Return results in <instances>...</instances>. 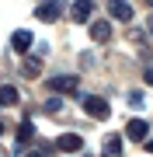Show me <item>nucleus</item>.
Returning <instances> with one entry per match:
<instances>
[{
  "label": "nucleus",
  "mask_w": 153,
  "mask_h": 157,
  "mask_svg": "<svg viewBox=\"0 0 153 157\" xmlns=\"http://www.w3.org/2000/svg\"><path fill=\"white\" fill-rule=\"evenodd\" d=\"M84 108H87V115H91V119H101V122L111 115L108 101H104V98H97V94H87V98H84Z\"/></svg>",
  "instance_id": "1"
},
{
  "label": "nucleus",
  "mask_w": 153,
  "mask_h": 157,
  "mask_svg": "<svg viewBox=\"0 0 153 157\" xmlns=\"http://www.w3.org/2000/svg\"><path fill=\"white\" fill-rule=\"evenodd\" d=\"M63 14V0H42L38 7H35V17L38 21H56Z\"/></svg>",
  "instance_id": "2"
},
{
  "label": "nucleus",
  "mask_w": 153,
  "mask_h": 157,
  "mask_svg": "<svg viewBox=\"0 0 153 157\" xmlns=\"http://www.w3.org/2000/svg\"><path fill=\"white\" fill-rule=\"evenodd\" d=\"M91 14H94V4H91V0H77V4L70 7V17H73L77 25H91Z\"/></svg>",
  "instance_id": "3"
},
{
  "label": "nucleus",
  "mask_w": 153,
  "mask_h": 157,
  "mask_svg": "<svg viewBox=\"0 0 153 157\" xmlns=\"http://www.w3.org/2000/svg\"><path fill=\"white\" fill-rule=\"evenodd\" d=\"M108 14L115 21H132V4L129 0H108Z\"/></svg>",
  "instance_id": "4"
},
{
  "label": "nucleus",
  "mask_w": 153,
  "mask_h": 157,
  "mask_svg": "<svg viewBox=\"0 0 153 157\" xmlns=\"http://www.w3.org/2000/svg\"><path fill=\"white\" fill-rule=\"evenodd\" d=\"M56 147H59L63 154H80V150H84V136H77V133H63Z\"/></svg>",
  "instance_id": "5"
},
{
  "label": "nucleus",
  "mask_w": 153,
  "mask_h": 157,
  "mask_svg": "<svg viewBox=\"0 0 153 157\" xmlns=\"http://www.w3.org/2000/svg\"><path fill=\"white\" fill-rule=\"evenodd\" d=\"M49 87L56 91V94H73L77 91V77H66V73H59V77L49 80Z\"/></svg>",
  "instance_id": "6"
},
{
  "label": "nucleus",
  "mask_w": 153,
  "mask_h": 157,
  "mask_svg": "<svg viewBox=\"0 0 153 157\" xmlns=\"http://www.w3.org/2000/svg\"><path fill=\"white\" fill-rule=\"evenodd\" d=\"M146 133H150V126L143 122V119H132V122L125 126V136H129V140H139V143H143V140H146Z\"/></svg>",
  "instance_id": "7"
},
{
  "label": "nucleus",
  "mask_w": 153,
  "mask_h": 157,
  "mask_svg": "<svg viewBox=\"0 0 153 157\" xmlns=\"http://www.w3.org/2000/svg\"><path fill=\"white\" fill-rule=\"evenodd\" d=\"M91 39L94 42H108L111 39V25L108 21H91Z\"/></svg>",
  "instance_id": "8"
},
{
  "label": "nucleus",
  "mask_w": 153,
  "mask_h": 157,
  "mask_svg": "<svg viewBox=\"0 0 153 157\" xmlns=\"http://www.w3.org/2000/svg\"><path fill=\"white\" fill-rule=\"evenodd\" d=\"M31 42H35V39H31V32H24V28H21V32H14V49H17V52H28V49H31Z\"/></svg>",
  "instance_id": "9"
},
{
  "label": "nucleus",
  "mask_w": 153,
  "mask_h": 157,
  "mask_svg": "<svg viewBox=\"0 0 153 157\" xmlns=\"http://www.w3.org/2000/svg\"><path fill=\"white\" fill-rule=\"evenodd\" d=\"M31 136H35V129H31V122H28V119H24V122L17 126V147H14V150H21V147L31 140Z\"/></svg>",
  "instance_id": "10"
},
{
  "label": "nucleus",
  "mask_w": 153,
  "mask_h": 157,
  "mask_svg": "<svg viewBox=\"0 0 153 157\" xmlns=\"http://www.w3.org/2000/svg\"><path fill=\"white\" fill-rule=\"evenodd\" d=\"M122 154V136H108L104 140V157H118Z\"/></svg>",
  "instance_id": "11"
},
{
  "label": "nucleus",
  "mask_w": 153,
  "mask_h": 157,
  "mask_svg": "<svg viewBox=\"0 0 153 157\" xmlns=\"http://www.w3.org/2000/svg\"><path fill=\"white\" fill-rule=\"evenodd\" d=\"M0 105H17V87H11V84L0 87Z\"/></svg>",
  "instance_id": "12"
},
{
  "label": "nucleus",
  "mask_w": 153,
  "mask_h": 157,
  "mask_svg": "<svg viewBox=\"0 0 153 157\" xmlns=\"http://www.w3.org/2000/svg\"><path fill=\"white\" fill-rule=\"evenodd\" d=\"M42 108H46L49 115H56L59 108H63V98H59V94H56V98H49V101H46V105H42Z\"/></svg>",
  "instance_id": "13"
},
{
  "label": "nucleus",
  "mask_w": 153,
  "mask_h": 157,
  "mask_svg": "<svg viewBox=\"0 0 153 157\" xmlns=\"http://www.w3.org/2000/svg\"><path fill=\"white\" fill-rule=\"evenodd\" d=\"M24 70H28V73H38L42 67H38V59H28V63H24Z\"/></svg>",
  "instance_id": "14"
},
{
  "label": "nucleus",
  "mask_w": 153,
  "mask_h": 157,
  "mask_svg": "<svg viewBox=\"0 0 153 157\" xmlns=\"http://www.w3.org/2000/svg\"><path fill=\"white\" fill-rule=\"evenodd\" d=\"M28 157H49V154H42V150H31V154H28Z\"/></svg>",
  "instance_id": "15"
},
{
  "label": "nucleus",
  "mask_w": 153,
  "mask_h": 157,
  "mask_svg": "<svg viewBox=\"0 0 153 157\" xmlns=\"http://www.w3.org/2000/svg\"><path fill=\"white\" fill-rule=\"evenodd\" d=\"M146 84H153V70H146Z\"/></svg>",
  "instance_id": "16"
},
{
  "label": "nucleus",
  "mask_w": 153,
  "mask_h": 157,
  "mask_svg": "<svg viewBox=\"0 0 153 157\" xmlns=\"http://www.w3.org/2000/svg\"><path fill=\"white\" fill-rule=\"evenodd\" d=\"M143 143H146V150H150V154H153V140H143Z\"/></svg>",
  "instance_id": "17"
},
{
  "label": "nucleus",
  "mask_w": 153,
  "mask_h": 157,
  "mask_svg": "<svg viewBox=\"0 0 153 157\" xmlns=\"http://www.w3.org/2000/svg\"><path fill=\"white\" fill-rule=\"evenodd\" d=\"M146 28H150V35H153V14H150V21H146Z\"/></svg>",
  "instance_id": "18"
},
{
  "label": "nucleus",
  "mask_w": 153,
  "mask_h": 157,
  "mask_svg": "<svg viewBox=\"0 0 153 157\" xmlns=\"http://www.w3.org/2000/svg\"><path fill=\"white\" fill-rule=\"evenodd\" d=\"M0 133H4V126H0Z\"/></svg>",
  "instance_id": "19"
},
{
  "label": "nucleus",
  "mask_w": 153,
  "mask_h": 157,
  "mask_svg": "<svg viewBox=\"0 0 153 157\" xmlns=\"http://www.w3.org/2000/svg\"><path fill=\"white\" fill-rule=\"evenodd\" d=\"M150 4H153V0H150Z\"/></svg>",
  "instance_id": "20"
}]
</instances>
